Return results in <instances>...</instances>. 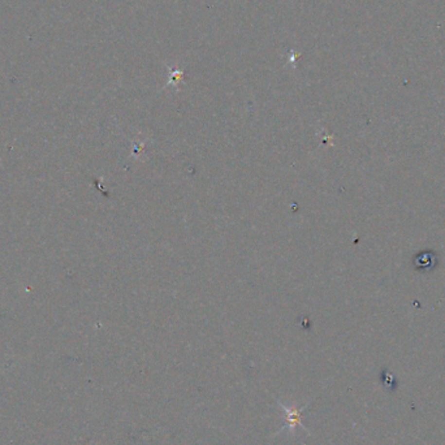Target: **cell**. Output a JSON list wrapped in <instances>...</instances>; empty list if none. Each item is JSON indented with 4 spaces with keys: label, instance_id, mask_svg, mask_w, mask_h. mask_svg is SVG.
<instances>
[{
    "label": "cell",
    "instance_id": "cell-1",
    "mask_svg": "<svg viewBox=\"0 0 445 445\" xmlns=\"http://www.w3.org/2000/svg\"><path fill=\"white\" fill-rule=\"evenodd\" d=\"M280 408L284 410V418L286 423H288V428L294 429L297 426H301L302 428L306 429L305 426H302V411L307 408V405L302 406L301 409L297 408H288L285 404H280Z\"/></svg>",
    "mask_w": 445,
    "mask_h": 445
},
{
    "label": "cell",
    "instance_id": "cell-2",
    "mask_svg": "<svg viewBox=\"0 0 445 445\" xmlns=\"http://www.w3.org/2000/svg\"><path fill=\"white\" fill-rule=\"evenodd\" d=\"M415 266H417V267H425V268H427V267H432L433 266L432 255H431V254H427V253L419 254L417 258V265Z\"/></svg>",
    "mask_w": 445,
    "mask_h": 445
}]
</instances>
